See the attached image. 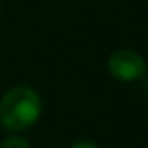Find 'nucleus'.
Segmentation results:
<instances>
[{
    "label": "nucleus",
    "mask_w": 148,
    "mask_h": 148,
    "mask_svg": "<svg viewBox=\"0 0 148 148\" xmlns=\"http://www.w3.org/2000/svg\"><path fill=\"white\" fill-rule=\"evenodd\" d=\"M43 112V99L29 85H14L0 97V126L8 132H25L37 124Z\"/></svg>",
    "instance_id": "obj_1"
},
{
    "label": "nucleus",
    "mask_w": 148,
    "mask_h": 148,
    "mask_svg": "<svg viewBox=\"0 0 148 148\" xmlns=\"http://www.w3.org/2000/svg\"><path fill=\"white\" fill-rule=\"evenodd\" d=\"M146 67H148L146 59L134 49H118L108 59L110 75L118 81H124V83L142 79L146 73Z\"/></svg>",
    "instance_id": "obj_2"
},
{
    "label": "nucleus",
    "mask_w": 148,
    "mask_h": 148,
    "mask_svg": "<svg viewBox=\"0 0 148 148\" xmlns=\"http://www.w3.org/2000/svg\"><path fill=\"white\" fill-rule=\"evenodd\" d=\"M0 148H31L29 140L21 134H12V136H6L2 142H0Z\"/></svg>",
    "instance_id": "obj_3"
},
{
    "label": "nucleus",
    "mask_w": 148,
    "mask_h": 148,
    "mask_svg": "<svg viewBox=\"0 0 148 148\" xmlns=\"http://www.w3.org/2000/svg\"><path fill=\"white\" fill-rule=\"evenodd\" d=\"M69 148H99L95 142H89V140H79V142H75L73 146H69Z\"/></svg>",
    "instance_id": "obj_4"
},
{
    "label": "nucleus",
    "mask_w": 148,
    "mask_h": 148,
    "mask_svg": "<svg viewBox=\"0 0 148 148\" xmlns=\"http://www.w3.org/2000/svg\"><path fill=\"white\" fill-rule=\"evenodd\" d=\"M142 83H144V91H146V95H148V67H146V73H144V77H142Z\"/></svg>",
    "instance_id": "obj_5"
},
{
    "label": "nucleus",
    "mask_w": 148,
    "mask_h": 148,
    "mask_svg": "<svg viewBox=\"0 0 148 148\" xmlns=\"http://www.w3.org/2000/svg\"><path fill=\"white\" fill-rule=\"evenodd\" d=\"M0 10H2V2H0Z\"/></svg>",
    "instance_id": "obj_6"
}]
</instances>
